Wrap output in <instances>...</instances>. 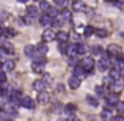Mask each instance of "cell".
<instances>
[{"instance_id":"34","label":"cell","mask_w":124,"mask_h":121,"mask_svg":"<svg viewBox=\"0 0 124 121\" xmlns=\"http://www.w3.org/2000/svg\"><path fill=\"white\" fill-rule=\"evenodd\" d=\"M39 8L44 9V11H47V9L50 8V3H49L47 0H41V2H39Z\"/></svg>"},{"instance_id":"24","label":"cell","mask_w":124,"mask_h":121,"mask_svg":"<svg viewBox=\"0 0 124 121\" xmlns=\"http://www.w3.org/2000/svg\"><path fill=\"white\" fill-rule=\"evenodd\" d=\"M3 33H5L6 38H14L16 36V30H14V28H11V27H6L5 30H3Z\"/></svg>"},{"instance_id":"3","label":"cell","mask_w":124,"mask_h":121,"mask_svg":"<svg viewBox=\"0 0 124 121\" xmlns=\"http://www.w3.org/2000/svg\"><path fill=\"white\" fill-rule=\"evenodd\" d=\"M118 102H119L118 93H110V94H107V96H105V105L107 107H115Z\"/></svg>"},{"instance_id":"37","label":"cell","mask_w":124,"mask_h":121,"mask_svg":"<svg viewBox=\"0 0 124 121\" xmlns=\"http://www.w3.org/2000/svg\"><path fill=\"white\" fill-rule=\"evenodd\" d=\"M113 80H115V79H113L112 76H107L105 79H104V85H105V87H110V85L113 83Z\"/></svg>"},{"instance_id":"23","label":"cell","mask_w":124,"mask_h":121,"mask_svg":"<svg viewBox=\"0 0 124 121\" xmlns=\"http://www.w3.org/2000/svg\"><path fill=\"white\" fill-rule=\"evenodd\" d=\"M101 118L102 120H112L113 115H112V110H110V107H107L105 110H104L102 113H101Z\"/></svg>"},{"instance_id":"51","label":"cell","mask_w":124,"mask_h":121,"mask_svg":"<svg viewBox=\"0 0 124 121\" xmlns=\"http://www.w3.org/2000/svg\"><path fill=\"white\" fill-rule=\"evenodd\" d=\"M2 42H3V41H2V38H0V44H2Z\"/></svg>"},{"instance_id":"45","label":"cell","mask_w":124,"mask_h":121,"mask_svg":"<svg viewBox=\"0 0 124 121\" xmlns=\"http://www.w3.org/2000/svg\"><path fill=\"white\" fill-rule=\"evenodd\" d=\"M107 3H115V5H118V6H121V3L119 2H116V0H105Z\"/></svg>"},{"instance_id":"30","label":"cell","mask_w":124,"mask_h":121,"mask_svg":"<svg viewBox=\"0 0 124 121\" xmlns=\"http://www.w3.org/2000/svg\"><path fill=\"white\" fill-rule=\"evenodd\" d=\"M42 82H44L46 85H50L52 83V76L47 73H42Z\"/></svg>"},{"instance_id":"13","label":"cell","mask_w":124,"mask_h":121,"mask_svg":"<svg viewBox=\"0 0 124 121\" xmlns=\"http://www.w3.org/2000/svg\"><path fill=\"white\" fill-rule=\"evenodd\" d=\"M14 66H16L14 60H8V58H6V60L3 61V71H5V73H9V71H13V69H14Z\"/></svg>"},{"instance_id":"15","label":"cell","mask_w":124,"mask_h":121,"mask_svg":"<svg viewBox=\"0 0 124 121\" xmlns=\"http://www.w3.org/2000/svg\"><path fill=\"white\" fill-rule=\"evenodd\" d=\"M66 54H68V57H77V42H76V44L68 46Z\"/></svg>"},{"instance_id":"10","label":"cell","mask_w":124,"mask_h":121,"mask_svg":"<svg viewBox=\"0 0 124 121\" xmlns=\"http://www.w3.org/2000/svg\"><path fill=\"white\" fill-rule=\"evenodd\" d=\"M68 85H69V88H72V90H77V88L80 87V77H77V76L69 77V80H68Z\"/></svg>"},{"instance_id":"47","label":"cell","mask_w":124,"mask_h":121,"mask_svg":"<svg viewBox=\"0 0 124 121\" xmlns=\"http://www.w3.org/2000/svg\"><path fill=\"white\" fill-rule=\"evenodd\" d=\"M2 33H3V30H2V27H0V36H2Z\"/></svg>"},{"instance_id":"43","label":"cell","mask_w":124,"mask_h":121,"mask_svg":"<svg viewBox=\"0 0 124 121\" xmlns=\"http://www.w3.org/2000/svg\"><path fill=\"white\" fill-rule=\"evenodd\" d=\"M66 110H69V112H74V110H76V105H72V104H69V105L66 107Z\"/></svg>"},{"instance_id":"4","label":"cell","mask_w":124,"mask_h":121,"mask_svg":"<svg viewBox=\"0 0 124 121\" xmlns=\"http://www.w3.org/2000/svg\"><path fill=\"white\" fill-rule=\"evenodd\" d=\"M41 38H42V41L49 42V41H54V40H57V33H55V32L52 30V28H46V30L42 32Z\"/></svg>"},{"instance_id":"50","label":"cell","mask_w":124,"mask_h":121,"mask_svg":"<svg viewBox=\"0 0 124 121\" xmlns=\"http://www.w3.org/2000/svg\"><path fill=\"white\" fill-rule=\"evenodd\" d=\"M121 36H123V38H124V32H123V33H121Z\"/></svg>"},{"instance_id":"44","label":"cell","mask_w":124,"mask_h":121,"mask_svg":"<svg viewBox=\"0 0 124 121\" xmlns=\"http://www.w3.org/2000/svg\"><path fill=\"white\" fill-rule=\"evenodd\" d=\"M112 120H115V121H124V116H121V115H119V116H113Z\"/></svg>"},{"instance_id":"16","label":"cell","mask_w":124,"mask_h":121,"mask_svg":"<svg viewBox=\"0 0 124 121\" xmlns=\"http://www.w3.org/2000/svg\"><path fill=\"white\" fill-rule=\"evenodd\" d=\"M27 13L28 16H31V17H36L38 16V6H35V5H28L27 6Z\"/></svg>"},{"instance_id":"52","label":"cell","mask_w":124,"mask_h":121,"mask_svg":"<svg viewBox=\"0 0 124 121\" xmlns=\"http://www.w3.org/2000/svg\"><path fill=\"white\" fill-rule=\"evenodd\" d=\"M123 6H124V0H123Z\"/></svg>"},{"instance_id":"36","label":"cell","mask_w":124,"mask_h":121,"mask_svg":"<svg viewBox=\"0 0 124 121\" xmlns=\"http://www.w3.org/2000/svg\"><path fill=\"white\" fill-rule=\"evenodd\" d=\"M96 94L97 96H105V87H96Z\"/></svg>"},{"instance_id":"27","label":"cell","mask_w":124,"mask_h":121,"mask_svg":"<svg viewBox=\"0 0 124 121\" xmlns=\"http://www.w3.org/2000/svg\"><path fill=\"white\" fill-rule=\"evenodd\" d=\"M8 52L5 50V47H3V46H0V61H5L6 58H8Z\"/></svg>"},{"instance_id":"31","label":"cell","mask_w":124,"mask_h":121,"mask_svg":"<svg viewBox=\"0 0 124 121\" xmlns=\"http://www.w3.org/2000/svg\"><path fill=\"white\" fill-rule=\"evenodd\" d=\"M8 83H6V80L5 82H0V93H2V94H6V93H8Z\"/></svg>"},{"instance_id":"26","label":"cell","mask_w":124,"mask_h":121,"mask_svg":"<svg viewBox=\"0 0 124 121\" xmlns=\"http://www.w3.org/2000/svg\"><path fill=\"white\" fill-rule=\"evenodd\" d=\"M58 50H60L61 54H66V50H68L66 41H58Z\"/></svg>"},{"instance_id":"8","label":"cell","mask_w":124,"mask_h":121,"mask_svg":"<svg viewBox=\"0 0 124 121\" xmlns=\"http://www.w3.org/2000/svg\"><path fill=\"white\" fill-rule=\"evenodd\" d=\"M49 99H50V96H49V93H46L44 90H42V91H38L36 101H38L39 104H42V105H44V104H47V102H49Z\"/></svg>"},{"instance_id":"5","label":"cell","mask_w":124,"mask_h":121,"mask_svg":"<svg viewBox=\"0 0 124 121\" xmlns=\"http://www.w3.org/2000/svg\"><path fill=\"white\" fill-rule=\"evenodd\" d=\"M19 104H21L24 109H30V110L35 109V101L31 99V97H28V96H22V97H21V102H19Z\"/></svg>"},{"instance_id":"20","label":"cell","mask_w":124,"mask_h":121,"mask_svg":"<svg viewBox=\"0 0 124 121\" xmlns=\"http://www.w3.org/2000/svg\"><path fill=\"white\" fill-rule=\"evenodd\" d=\"M85 69L80 65H77V66H74V76H77V77H85Z\"/></svg>"},{"instance_id":"18","label":"cell","mask_w":124,"mask_h":121,"mask_svg":"<svg viewBox=\"0 0 124 121\" xmlns=\"http://www.w3.org/2000/svg\"><path fill=\"white\" fill-rule=\"evenodd\" d=\"M36 52L41 54V55H44L46 52H47V44H46V41H41L39 44L36 46Z\"/></svg>"},{"instance_id":"6","label":"cell","mask_w":124,"mask_h":121,"mask_svg":"<svg viewBox=\"0 0 124 121\" xmlns=\"http://www.w3.org/2000/svg\"><path fill=\"white\" fill-rule=\"evenodd\" d=\"M44 66H46V63L44 61H39V60H35L33 63H31V69H33V73H36V74L44 73Z\"/></svg>"},{"instance_id":"33","label":"cell","mask_w":124,"mask_h":121,"mask_svg":"<svg viewBox=\"0 0 124 121\" xmlns=\"http://www.w3.org/2000/svg\"><path fill=\"white\" fill-rule=\"evenodd\" d=\"M91 52H93V55H102L104 54L101 46H93V47H91Z\"/></svg>"},{"instance_id":"42","label":"cell","mask_w":124,"mask_h":121,"mask_svg":"<svg viewBox=\"0 0 124 121\" xmlns=\"http://www.w3.org/2000/svg\"><path fill=\"white\" fill-rule=\"evenodd\" d=\"M6 80V76H5V71L0 69V82H5Z\"/></svg>"},{"instance_id":"7","label":"cell","mask_w":124,"mask_h":121,"mask_svg":"<svg viewBox=\"0 0 124 121\" xmlns=\"http://www.w3.org/2000/svg\"><path fill=\"white\" fill-rule=\"evenodd\" d=\"M107 54H108V57H116V55L121 54V47L118 44H110L107 47Z\"/></svg>"},{"instance_id":"32","label":"cell","mask_w":124,"mask_h":121,"mask_svg":"<svg viewBox=\"0 0 124 121\" xmlns=\"http://www.w3.org/2000/svg\"><path fill=\"white\" fill-rule=\"evenodd\" d=\"M86 101H88V104H90V105H93V107H97V105H99V101H97L96 97H93V96H88Z\"/></svg>"},{"instance_id":"29","label":"cell","mask_w":124,"mask_h":121,"mask_svg":"<svg viewBox=\"0 0 124 121\" xmlns=\"http://www.w3.org/2000/svg\"><path fill=\"white\" fill-rule=\"evenodd\" d=\"M93 33H94V28L91 27V25H86V27H85V30H83V35H85V38L91 36Z\"/></svg>"},{"instance_id":"9","label":"cell","mask_w":124,"mask_h":121,"mask_svg":"<svg viewBox=\"0 0 124 121\" xmlns=\"http://www.w3.org/2000/svg\"><path fill=\"white\" fill-rule=\"evenodd\" d=\"M108 88L112 90V93H121V90H123V82H121V79L113 80V83L110 85Z\"/></svg>"},{"instance_id":"17","label":"cell","mask_w":124,"mask_h":121,"mask_svg":"<svg viewBox=\"0 0 124 121\" xmlns=\"http://www.w3.org/2000/svg\"><path fill=\"white\" fill-rule=\"evenodd\" d=\"M58 16L63 19V22H64V21H66V22L71 21V11H69V9H66V8H63V11L58 13Z\"/></svg>"},{"instance_id":"12","label":"cell","mask_w":124,"mask_h":121,"mask_svg":"<svg viewBox=\"0 0 124 121\" xmlns=\"http://www.w3.org/2000/svg\"><path fill=\"white\" fill-rule=\"evenodd\" d=\"M24 54L27 55V57L33 58V57H35V54H36V46H31V44L25 46V49H24Z\"/></svg>"},{"instance_id":"48","label":"cell","mask_w":124,"mask_h":121,"mask_svg":"<svg viewBox=\"0 0 124 121\" xmlns=\"http://www.w3.org/2000/svg\"><path fill=\"white\" fill-rule=\"evenodd\" d=\"M19 2H21V3H25V2H27V0H19Z\"/></svg>"},{"instance_id":"49","label":"cell","mask_w":124,"mask_h":121,"mask_svg":"<svg viewBox=\"0 0 124 121\" xmlns=\"http://www.w3.org/2000/svg\"><path fill=\"white\" fill-rule=\"evenodd\" d=\"M2 68H3V65H2V63H0V69H2Z\"/></svg>"},{"instance_id":"11","label":"cell","mask_w":124,"mask_h":121,"mask_svg":"<svg viewBox=\"0 0 124 121\" xmlns=\"http://www.w3.org/2000/svg\"><path fill=\"white\" fill-rule=\"evenodd\" d=\"M39 25H44V27H47V25H52V17L47 14V13H44V14L39 16Z\"/></svg>"},{"instance_id":"19","label":"cell","mask_w":124,"mask_h":121,"mask_svg":"<svg viewBox=\"0 0 124 121\" xmlns=\"http://www.w3.org/2000/svg\"><path fill=\"white\" fill-rule=\"evenodd\" d=\"M46 87H47V85H46L42 80H35L33 82V90H36V91H42Z\"/></svg>"},{"instance_id":"40","label":"cell","mask_w":124,"mask_h":121,"mask_svg":"<svg viewBox=\"0 0 124 121\" xmlns=\"http://www.w3.org/2000/svg\"><path fill=\"white\" fill-rule=\"evenodd\" d=\"M24 21H25V24H31V22H33V17H31V16H25V17H24Z\"/></svg>"},{"instance_id":"21","label":"cell","mask_w":124,"mask_h":121,"mask_svg":"<svg viewBox=\"0 0 124 121\" xmlns=\"http://www.w3.org/2000/svg\"><path fill=\"white\" fill-rule=\"evenodd\" d=\"M2 46L5 47V50L8 52L9 55H11V54H14V46H13L9 41H3V42H2Z\"/></svg>"},{"instance_id":"28","label":"cell","mask_w":124,"mask_h":121,"mask_svg":"<svg viewBox=\"0 0 124 121\" xmlns=\"http://www.w3.org/2000/svg\"><path fill=\"white\" fill-rule=\"evenodd\" d=\"M94 33H96L99 38H105L107 35H108V32L104 30V28H96V30H94Z\"/></svg>"},{"instance_id":"38","label":"cell","mask_w":124,"mask_h":121,"mask_svg":"<svg viewBox=\"0 0 124 121\" xmlns=\"http://www.w3.org/2000/svg\"><path fill=\"white\" fill-rule=\"evenodd\" d=\"M47 14L50 16V17H55V16H58V11H57L55 8H52V6H50V8L47 9Z\"/></svg>"},{"instance_id":"22","label":"cell","mask_w":124,"mask_h":121,"mask_svg":"<svg viewBox=\"0 0 124 121\" xmlns=\"http://www.w3.org/2000/svg\"><path fill=\"white\" fill-rule=\"evenodd\" d=\"M88 50V47L83 44V42H77V55H85Z\"/></svg>"},{"instance_id":"25","label":"cell","mask_w":124,"mask_h":121,"mask_svg":"<svg viewBox=\"0 0 124 121\" xmlns=\"http://www.w3.org/2000/svg\"><path fill=\"white\" fill-rule=\"evenodd\" d=\"M68 38H69V33H68V32H58L57 33L58 41H68Z\"/></svg>"},{"instance_id":"46","label":"cell","mask_w":124,"mask_h":121,"mask_svg":"<svg viewBox=\"0 0 124 121\" xmlns=\"http://www.w3.org/2000/svg\"><path fill=\"white\" fill-rule=\"evenodd\" d=\"M119 76H121V80H124V66L119 69Z\"/></svg>"},{"instance_id":"35","label":"cell","mask_w":124,"mask_h":121,"mask_svg":"<svg viewBox=\"0 0 124 121\" xmlns=\"http://www.w3.org/2000/svg\"><path fill=\"white\" fill-rule=\"evenodd\" d=\"M54 2H55V5L60 6V8H66V5H68V0H54Z\"/></svg>"},{"instance_id":"1","label":"cell","mask_w":124,"mask_h":121,"mask_svg":"<svg viewBox=\"0 0 124 121\" xmlns=\"http://www.w3.org/2000/svg\"><path fill=\"white\" fill-rule=\"evenodd\" d=\"M79 65H80V66H82L83 69H85V73H91L96 63H94V60H93L91 57H85L82 61H79Z\"/></svg>"},{"instance_id":"41","label":"cell","mask_w":124,"mask_h":121,"mask_svg":"<svg viewBox=\"0 0 124 121\" xmlns=\"http://www.w3.org/2000/svg\"><path fill=\"white\" fill-rule=\"evenodd\" d=\"M69 36H71V38H72V40H74V41H76V42H77V41H79V35H77V33H76V32H72V33H71V35H69Z\"/></svg>"},{"instance_id":"14","label":"cell","mask_w":124,"mask_h":121,"mask_svg":"<svg viewBox=\"0 0 124 121\" xmlns=\"http://www.w3.org/2000/svg\"><path fill=\"white\" fill-rule=\"evenodd\" d=\"M72 9L74 11H83L85 9V3L82 0H74L72 2Z\"/></svg>"},{"instance_id":"2","label":"cell","mask_w":124,"mask_h":121,"mask_svg":"<svg viewBox=\"0 0 124 121\" xmlns=\"http://www.w3.org/2000/svg\"><path fill=\"white\" fill-rule=\"evenodd\" d=\"M108 66H110L108 54H105V55L102 54V58H101V60L97 61V69H99V71H102V73H104V71H107V69H108Z\"/></svg>"},{"instance_id":"39","label":"cell","mask_w":124,"mask_h":121,"mask_svg":"<svg viewBox=\"0 0 124 121\" xmlns=\"http://www.w3.org/2000/svg\"><path fill=\"white\" fill-rule=\"evenodd\" d=\"M115 107L118 109V112H119V113H124V102H118Z\"/></svg>"}]
</instances>
